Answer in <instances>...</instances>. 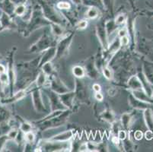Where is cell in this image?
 <instances>
[{"label":"cell","instance_id":"cell-1","mask_svg":"<svg viewBox=\"0 0 153 152\" xmlns=\"http://www.w3.org/2000/svg\"><path fill=\"white\" fill-rule=\"evenodd\" d=\"M73 74L76 75V77H82L84 75V71H83L82 68L79 66H76L73 69Z\"/></svg>","mask_w":153,"mask_h":152},{"label":"cell","instance_id":"cell-6","mask_svg":"<svg viewBox=\"0 0 153 152\" xmlns=\"http://www.w3.org/2000/svg\"><path fill=\"white\" fill-rule=\"evenodd\" d=\"M120 43H121L122 45H123V46L127 45V44H129V38H128L127 37H126V36H124V37H122L121 40H120Z\"/></svg>","mask_w":153,"mask_h":152},{"label":"cell","instance_id":"cell-11","mask_svg":"<svg viewBox=\"0 0 153 152\" xmlns=\"http://www.w3.org/2000/svg\"><path fill=\"white\" fill-rule=\"evenodd\" d=\"M86 26H87V22H85V21H82L79 24V28H85Z\"/></svg>","mask_w":153,"mask_h":152},{"label":"cell","instance_id":"cell-16","mask_svg":"<svg viewBox=\"0 0 153 152\" xmlns=\"http://www.w3.org/2000/svg\"><path fill=\"white\" fill-rule=\"evenodd\" d=\"M146 136L147 139H151L152 137V134L151 132H147L146 134Z\"/></svg>","mask_w":153,"mask_h":152},{"label":"cell","instance_id":"cell-4","mask_svg":"<svg viewBox=\"0 0 153 152\" xmlns=\"http://www.w3.org/2000/svg\"><path fill=\"white\" fill-rule=\"evenodd\" d=\"M15 12L19 15H22V14H24V12H25V7H24L23 5H19V6L17 7V8H16Z\"/></svg>","mask_w":153,"mask_h":152},{"label":"cell","instance_id":"cell-12","mask_svg":"<svg viewBox=\"0 0 153 152\" xmlns=\"http://www.w3.org/2000/svg\"><path fill=\"white\" fill-rule=\"evenodd\" d=\"M119 138L120 139H124L126 138V132L123 131H120L119 132Z\"/></svg>","mask_w":153,"mask_h":152},{"label":"cell","instance_id":"cell-17","mask_svg":"<svg viewBox=\"0 0 153 152\" xmlns=\"http://www.w3.org/2000/svg\"><path fill=\"white\" fill-rule=\"evenodd\" d=\"M5 67H4L3 65H0V73H4V72H5Z\"/></svg>","mask_w":153,"mask_h":152},{"label":"cell","instance_id":"cell-18","mask_svg":"<svg viewBox=\"0 0 153 152\" xmlns=\"http://www.w3.org/2000/svg\"><path fill=\"white\" fill-rule=\"evenodd\" d=\"M113 141H114V142L115 144H118V143H119V139H117L116 137L113 139Z\"/></svg>","mask_w":153,"mask_h":152},{"label":"cell","instance_id":"cell-14","mask_svg":"<svg viewBox=\"0 0 153 152\" xmlns=\"http://www.w3.org/2000/svg\"><path fill=\"white\" fill-rule=\"evenodd\" d=\"M93 88H94V90L97 92H98L101 90V87H100V85H97V84L94 85V86H93Z\"/></svg>","mask_w":153,"mask_h":152},{"label":"cell","instance_id":"cell-7","mask_svg":"<svg viewBox=\"0 0 153 152\" xmlns=\"http://www.w3.org/2000/svg\"><path fill=\"white\" fill-rule=\"evenodd\" d=\"M0 80L3 83H6L8 82V75L6 74L2 73V75H0Z\"/></svg>","mask_w":153,"mask_h":152},{"label":"cell","instance_id":"cell-9","mask_svg":"<svg viewBox=\"0 0 153 152\" xmlns=\"http://www.w3.org/2000/svg\"><path fill=\"white\" fill-rule=\"evenodd\" d=\"M123 22H124V16H123V15H119V16L117 18V24H122Z\"/></svg>","mask_w":153,"mask_h":152},{"label":"cell","instance_id":"cell-3","mask_svg":"<svg viewBox=\"0 0 153 152\" xmlns=\"http://www.w3.org/2000/svg\"><path fill=\"white\" fill-rule=\"evenodd\" d=\"M57 6L60 9H68V8H69L70 5L67 2H59Z\"/></svg>","mask_w":153,"mask_h":152},{"label":"cell","instance_id":"cell-13","mask_svg":"<svg viewBox=\"0 0 153 152\" xmlns=\"http://www.w3.org/2000/svg\"><path fill=\"white\" fill-rule=\"evenodd\" d=\"M126 29H123V30H121L119 32V35L120 37H124V36H126Z\"/></svg>","mask_w":153,"mask_h":152},{"label":"cell","instance_id":"cell-8","mask_svg":"<svg viewBox=\"0 0 153 152\" xmlns=\"http://www.w3.org/2000/svg\"><path fill=\"white\" fill-rule=\"evenodd\" d=\"M26 139H27L28 142H33L34 139V135L32 133H30V132H29V133H27V135H26Z\"/></svg>","mask_w":153,"mask_h":152},{"label":"cell","instance_id":"cell-15","mask_svg":"<svg viewBox=\"0 0 153 152\" xmlns=\"http://www.w3.org/2000/svg\"><path fill=\"white\" fill-rule=\"evenodd\" d=\"M95 97L97 100H103V96L101 95V94H99V93H98V94H95Z\"/></svg>","mask_w":153,"mask_h":152},{"label":"cell","instance_id":"cell-2","mask_svg":"<svg viewBox=\"0 0 153 152\" xmlns=\"http://www.w3.org/2000/svg\"><path fill=\"white\" fill-rule=\"evenodd\" d=\"M98 10H97L96 8H92L88 10L87 15H88V18H90V19H94V18H95V17L98 16Z\"/></svg>","mask_w":153,"mask_h":152},{"label":"cell","instance_id":"cell-5","mask_svg":"<svg viewBox=\"0 0 153 152\" xmlns=\"http://www.w3.org/2000/svg\"><path fill=\"white\" fill-rule=\"evenodd\" d=\"M103 72H104V76H105L107 79H111V71L109 70V69H106V68H105V69H104V70H103Z\"/></svg>","mask_w":153,"mask_h":152},{"label":"cell","instance_id":"cell-10","mask_svg":"<svg viewBox=\"0 0 153 152\" xmlns=\"http://www.w3.org/2000/svg\"><path fill=\"white\" fill-rule=\"evenodd\" d=\"M143 137V133L140 131H136V133H135V138H136L137 140H140Z\"/></svg>","mask_w":153,"mask_h":152}]
</instances>
